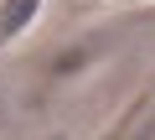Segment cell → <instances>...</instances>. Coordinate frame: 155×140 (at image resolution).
<instances>
[{"instance_id":"1","label":"cell","mask_w":155,"mask_h":140,"mask_svg":"<svg viewBox=\"0 0 155 140\" xmlns=\"http://www.w3.org/2000/svg\"><path fill=\"white\" fill-rule=\"evenodd\" d=\"M36 11V0H0V42L5 36H16L21 26H26V16Z\"/></svg>"}]
</instances>
